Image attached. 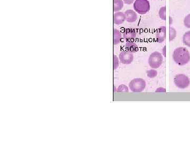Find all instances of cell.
Returning a JSON list of instances; mask_svg holds the SVG:
<instances>
[{
  "label": "cell",
  "instance_id": "7c38bea8",
  "mask_svg": "<svg viewBox=\"0 0 190 143\" xmlns=\"http://www.w3.org/2000/svg\"><path fill=\"white\" fill-rule=\"evenodd\" d=\"M114 11L117 12L122 9L124 7V1L122 0H114Z\"/></svg>",
  "mask_w": 190,
  "mask_h": 143
},
{
  "label": "cell",
  "instance_id": "5b68a950",
  "mask_svg": "<svg viewBox=\"0 0 190 143\" xmlns=\"http://www.w3.org/2000/svg\"><path fill=\"white\" fill-rule=\"evenodd\" d=\"M174 83L175 86L180 89L187 88L190 84V79L184 74H179L175 76Z\"/></svg>",
  "mask_w": 190,
  "mask_h": 143
},
{
  "label": "cell",
  "instance_id": "4fadbf2b",
  "mask_svg": "<svg viewBox=\"0 0 190 143\" xmlns=\"http://www.w3.org/2000/svg\"><path fill=\"white\" fill-rule=\"evenodd\" d=\"M122 38V34L118 30L114 29V45H117L120 43Z\"/></svg>",
  "mask_w": 190,
  "mask_h": 143
},
{
  "label": "cell",
  "instance_id": "44dd1931",
  "mask_svg": "<svg viewBox=\"0 0 190 143\" xmlns=\"http://www.w3.org/2000/svg\"><path fill=\"white\" fill-rule=\"evenodd\" d=\"M124 1V2L126 4L129 5L135 2V0H122Z\"/></svg>",
  "mask_w": 190,
  "mask_h": 143
},
{
  "label": "cell",
  "instance_id": "8992f818",
  "mask_svg": "<svg viewBox=\"0 0 190 143\" xmlns=\"http://www.w3.org/2000/svg\"><path fill=\"white\" fill-rule=\"evenodd\" d=\"M119 58L122 63L128 65L131 64L133 61L134 56L133 53L128 51H124L120 52L119 56Z\"/></svg>",
  "mask_w": 190,
  "mask_h": 143
},
{
  "label": "cell",
  "instance_id": "ac0fdd59",
  "mask_svg": "<svg viewBox=\"0 0 190 143\" xmlns=\"http://www.w3.org/2000/svg\"><path fill=\"white\" fill-rule=\"evenodd\" d=\"M118 92H128L129 89L128 88L125 84H121L118 88Z\"/></svg>",
  "mask_w": 190,
  "mask_h": 143
},
{
  "label": "cell",
  "instance_id": "2e32d148",
  "mask_svg": "<svg viewBox=\"0 0 190 143\" xmlns=\"http://www.w3.org/2000/svg\"><path fill=\"white\" fill-rule=\"evenodd\" d=\"M146 73H147V76L151 79H153V78L156 77L157 75V70H155V69H153V68H152L150 70H147Z\"/></svg>",
  "mask_w": 190,
  "mask_h": 143
},
{
  "label": "cell",
  "instance_id": "8fae6325",
  "mask_svg": "<svg viewBox=\"0 0 190 143\" xmlns=\"http://www.w3.org/2000/svg\"><path fill=\"white\" fill-rule=\"evenodd\" d=\"M125 48L128 52L131 53L137 52L138 50V46L133 41H128L125 45Z\"/></svg>",
  "mask_w": 190,
  "mask_h": 143
},
{
  "label": "cell",
  "instance_id": "d6986e66",
  "mask_svg": "<svg viewBox=\"0 0 190 143\" xmlns=\"http://www.w3.org/2000/svg\"><path fill=\"white\" fill-rule=\"evenodd\" d=\"M184 25L186 27L190 28V14H189L185 17L184 19Z\"/></svg>",
  "mask_w": 190,
  "mask_h": 143
},
{
  "label": "cell",
  "instance_id": "9c48e42d",
  "mask_svg": "<svg viewBox=\"0 0 190 143\" xmlns=\"http://www.w3.org/2000/svg\"><path fill=\"white\" fill-rule=\"evenodd\" d=\"M125 20V14L122 12H117L114 14V23L116 25H121L124 22Z\"/></svg>",
  "mask_w": 190,
  "mask_h": 143
},
{
  "label": "cell",
  "instance_id": "3957f363",
  "mask_svg": "<svg viewBox=\"0 0 190 143\" xmlns=\"http://www.w3.org/2000/svg\"><path fill=\"white\" fill-rule=\"evenodd\" d=\"M133 7L137 13L145 14L150 10V3L148 0H135L134 2Z\"/></svg>",
  "mask_w": 190,
  "mask_h": 143
},
{
  "label": "cell",
  "instance_id": "7402d4cb",
  "mask_svg": "<svg viewBox=\"0 0 190 143\" xmlns=\"http://www.w3.org/2000/svg\"><path fill=\"white\" fill-rule=\"evenodd\" d=\"M166 90H165V88H163L162 87L161 88H158V89L156 90L155 91V92H165Z\"/></svg>",
  "mask_w": 190,
  "mask_h": 143
},
{
  "label": "cell",
  "instance_id": "e0dca14e",
  "mask_svg": "<svg viewBox=\"0 0 190 143\" xmlns=\"http://www.w3.org/2000/svg\"><path fill=\"white\" fill-rule=\"evenodd\" d=\"M177 36V31L174 28H170V41H172Z\"/></svg>",
  "mask_w": 190,
  "mask_h": 143
},
{
  "label": "cell",
  "instance_id": "6da1fadb",
  "mask_svg": "<svg viewBox=\"0 0 190 143\" xmlns=\"http://www.w3.org/2000/svg\"><path fill=\"white\" fill-rule=\"evenodd\" d=\"M172 56L175 63L179 66H184L190 61V52L186 47L177 48L174 50Z\"/></svg>",
  "mask_w": 190,
  "mask_h": 143
},
{
  "label": "cell",
  "instance_id": "5bb4252c",
  "mask_svg": "<svg viewBox=\"0 0 190 143\" xmlns=\"http://www.w3.org/2000/svg\"><path fill=\"white\" fill-rule=\"evenodd\" d=\"M183 42L185 45L190 47V31L186 32L183 36Z\"/></svg>",
  "mask_w": 190,
  "mask_h": 143
},
{
  "label": "cell",
  "instance_id": "ba28073f",
  "mask_svg": "<svg viewBox=\"0 0 190 143\" xmlns=\"http://www.w3.org/2000/svg\"><path fill=\"white\" fill-rule=\"evenodd\" d=\"M136 34L137 32L134 29L127 28L124 32L123 36L126 41H131L132 40L136 38Z\"/></svg>",
  "mask_w": 190,
  "mask_h": 143
},
{
  "label": "cell",
  "instance_id": "9a60e30c",
  "mask_svg": "<svg viewBox=\"0 0 190 143\" xmlns=\"http://www.w3.org/2000/svg\"><path fill=\"white\" fill-rule=\"evenodd\" d=\"M166 7H161L160 9L159 10L158 12V14L160 18L163 20H166Z\"/></svg>",
  "mask_w": 190,
  "mask_h": 143
},
{
  "label": "cell",
  "instance_id": "52a82bcc",
  "mask_svg": "<svg viewBox=\"0 0 190 143\" xmlns=\"http://www.w3.org/2000/svg\"><path fill=\"white\" fill-rule=\"evenodd\" d=\"M156 38L159 43H162L165 41L166 38V27L165 26H161L157 30Z\"/></svg>",
  "mask_w": 190,
  "mask_h": 143
},
{
  "label": "cell",
  "instance_id": "603a6c76",
  "mask_svg": "<svg viewBox=\"0 0 190 143\" xmlns=\"http://www.w3.org/2000/svg\"><path fill=\"white\" fill-rule=\"evenodd\" d=\"M165 50H166V47L164 46L163 49V56H165V57L166 56V53H165L166 52H165Z\"/></svg>",
  "mask_w": 190,
  "mask_h": 143
},
{
  "label": "cell",
  "instance_id": "7a4b0ae2",
  "mask_svg": "<svg viewBox=\"0 0 190 143\" xmlns=\"http://www.w3.org/2000/svg\"><path fill=\"white\" fill-rule=\"evenodd\" d=\"M146 85L144 79L141 78H135L129 82V88L133 92L139 93L145 90Z\"/></svg>",
  "mask_w": 190,
  "mask_h": 143
},
{
  "label": "cell",
  "instance_id": "30bf717a",
  "mask_svg": "<svg viewBox=\"0 0 190 143\" xmlns=\"http://www.w3.org/2000/svg\"><path fill=\"white\" fill-rule=\"evenodd\" d=\"M126 20L129 23L134 22L137 19V14L133 10H127L125 12Z\"/></svg>",
  "mask_w": 190,
  "mask_h": 143
},
{
  "label": "cell",
  "instance_id": "277c9868",
  "mask_svg": "<svg viewBox=\"0 0 190 143\" xmlns=\"http://www.w3.org/2000/svg\"><path fill=\"white\" fill-rule=\"evenodd\" d=\"M163 61V55L158 52H154L149 55L148 64L153 69H157L162 65Z\"/></svg>",
  "mask_w": 190,
  "mask_h": 143
},
{
  "label": "cell",
  "instance_id": "ffe728a7",
  "mask_svg": "<svg viewBox=\"0 0 190 143\" xmlns=\"http://www.w3.org/2000/svg\"><path fill=\"white\" fill-rule=\"evenodd\" d=\"M119 66L118 58L116 55H114V69H116Z\"/></svg>",
  "mask_w": 190,
  "mask_h": 143
}]
</instances>
